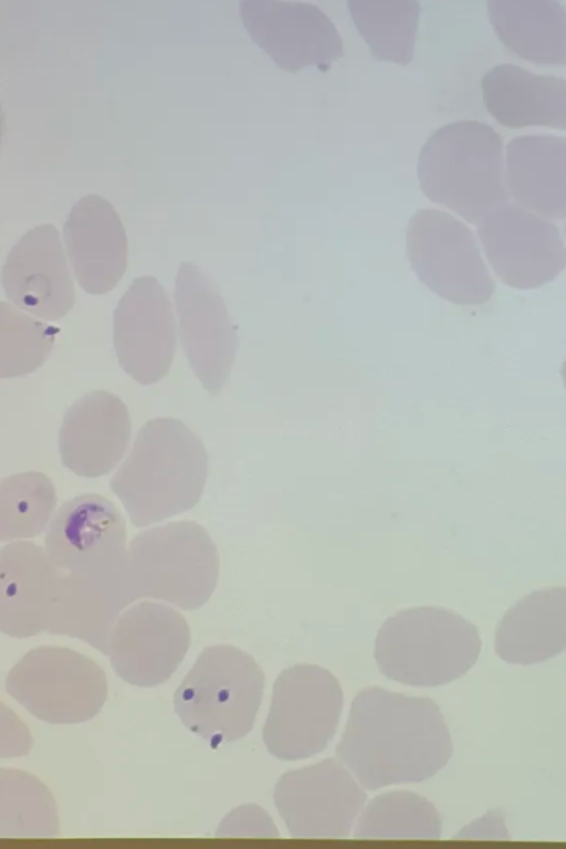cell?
<instances>
[{"label":"cell","instance_id":"6da1fadb","mask_svg":"<svg viewBox=\"0 0 566 849\" xmlns=\"http://www.w3.org/2000/svg\"><path fill=\"white\" fill-rule=\"evenodd\" d=\"M452 752L443 715L431 699L379 686L355 696L336 746L337 758L369 790L428 779Z\"/></svg>","mask_w":566,"mask_h":849},{"label":"cell","instance_id":"7a4b0ae2","mask_svg":"<svg viewBox=\"0 0 566 849\" xmlns=\"http://www.w3.org/2000/svg\"><path fill=\"white\" fill-rule=\"evenodd\" d=\"M208 476L201 439L175 418H156L138 431L109 482L130 522L144 527L195 507Z\"/></svg>","mask_w":566,"mask_h":849},{"label":"cell","instance_id":"3957f363","mask_svg":"<svg viewBox=\"0 0 566 849\" xmlns=\"http://www.w3.org/2000/svg\"><path fill=\"white\" fill-rule=\"evenodd\" d=\"M417 168L426 197L472 224L509 200L503 143L485 123L458 120L438 128L423 144Z\"/></svg>","mask_w":566,"mask_h":849},{"label":"cell","instance_id":"277c9868","mask_svg":"<svg viewBox=\"0 0 566 849\" xmlns=\"http://www.w3.org/2000/svg\"><path fill=\"white\" fill-rule=\"evenodd\" d=\"M480 651L481 639L474 625L452 610L420 606L386 619L377 632L374 653L388 679L434 686L462 677Z\"/></svg>","mask_w":566,"mask_h":849},{"label":"cell","instance_id":"5b68a950","mask_svg":"<svg viewBox=\"0 0 566 849\" xmlns=\"http://www.w3.org/2000/svg\"><path fill=\"white\" fill-rule=\"evenodd\" d=\"M218 575L217 547L192 521L140 532L127 547L124 581L132 602L150 598L195 610L211 597Z\"/></svg>","mask_w":566,"mask_h":849},{"label":"cell","instance_id":"8992f818","mask_svg":"<svg viewBox=\"0 0 566 849\" xmlns=\"http://www.w3.org/2000/svg\"><path fill=\"white\" fill-rule=\"evenodd\" d=\"M264 674L245 651L229 644L203 649L174 694L182 724L217 746L239 740L253 726Z\"/></svg>","mask_w":566,"mask_h":849},{"label":"cell","instance_id":"52a82bcc","mask_svg":"<svg viewBox=\"0 0 566 849\" xmlns=\"http://www.w3.org/2000/svg\"><path fill=\"white\" fill-rule=\"evenodd\" d=\"M6 691L36 719L77 724L96 716L107 698L104 671L69 648L42 646L9 671Z\"/></svg>","mask_w":566,"mask_h":849},{"label":"cell","instance_id":"ba28073f","mask_svg":"<svg viewBox=\"0 0 566 849\" xmlns=\"http://www.w3.org/2000/svg\"><path fill=\"white\" fill-rule=\"evenodd\" d=\"M406 252L418 279L449 302L476 306L494 294L473 232L448 212L418 210L407 227Z\"/></svg>","mask_w":566,"mask_h":849},{"label":"cell","instance_id":"9c48e42d","mask_svg":"<svg viewBox=\"0 0 566 849\" xmlns=\"http://www.w3.org/2000/svg\"><path fill=\"white\" fill-rule=\"evenodd\" d=\"M342 706L340 685L326 669L296 664L283 670L263 727L268 751L284 761L319 753L335 734Z\"/></svg>","mask_w":566,"mask_h":849},{"label":"cell","instance_id":"30bf717a","mask_svg":"<svg viewBox=\"0 0 566 849\" xmlns=\"http://www.w3.org/2000/svg\"><path fill=\"white\" fill-rule=\"evenodd\" d=\"M366 794L337 758H326L285 773L274 803L294 838H346L364 808Z\"/></svg>","mask_w":566,"mask_h":849},{"label":"cell","instance_id":"8fae6325","mask_svg":"<svg viewBox=\"0 0 566 849\" xmlns=\"http://www.w3.org/2000/svg\"><path fill=\"white\" fill-rule=\"evenodd\" d=\"M45 551L61 572L106 578L124 573L126 524L108 499L85 493L66 501L51 520Z\"/></svg>","mask_w":566,"mask_h":849},{"label":"cell","instance_id":"7c38bea8","mask_svg":"<svg viewBox=\"0 0 566 849\" xmlns=\"http://www.w3.org/2000/svg\"><path fill=\"white\" fill-rule=\"evenodd\" d=\"M486 259L502 283L537 289L566 268V245L556 224L514 203H504L478 224Z\"/></svg>","mask_w":566,"mask_h":849},{"label":"cell","instance_id":"4fadbf2b","mask_svg":"<svg viewBox=\"0 0 566 849\" xmlns=\"http://www.w3.org/2000/svg\"><path fill=\"white\" fill-rule=\"evenodd\" d=\"M190 642L189 625L179 611L144 600L119 615L111 631L106 656L120 679L150 688L171 677Z\"/></svg>","mask_w":566,"mask_h":849},{"label":"cell","instance_id":"5bb4252c","mask_svg":"<svg viewBox=\"0 0 566 849\" xmlns=\"http://www.w3.org/2000/svg\"><path fill=\"white\" fill-rule=\"evenodd\" d=\"M239 12L251 39L285 71L306 66L327 71L344 53L339 32L315 4L242 0Z\"/></svg>","mask_w":566,"mask_h":849},{"label":"cell","instance_id":"9a60e30c","mask_svg":"<svg viewBox=\"0 0 566 849\" xmlns=\"http://www.w3.org/2000/svg\"><path fill=\"white\" fill-rule=\"evenodd\" d=\"M175 297L180 340L189 365L210 394H218L234 360L238 336L212 280L196 264L179 265Z\"/></svg>","mask_w":566,"mask_h":849},{"label":"cell","instance_id":"2e32d148","mask_svg":"<svg viewBox=\"0 0 566 849\" xmlns=\"http://www.w3.org/2000/svg\"><path fill=\"white\" fill-rule=\"evenodd\" d=\"M113 340L119 365L139 384H155L168 374L176 324L166 290L155 277H136L122 296L114 311Z\"/></svg>","mask_w":566,"mask_h":849},{"label":"cell","instance_id":"e0dca14e","mask_svg":"<svg viewBox=\"0 0 566 849\" xmlns=\"http://www.w3.org/2000/svg\"><path fill=\"white\" fill-rule=\"evenodd\" d=\"M2 286L9 301L38 317L54 321L72 310L75 290L55 227L21 237L3 264Z\"/></svg>","mask_w":566,"mask_h":849},{"label":"cell","instance_id":"ac0fdd59","mask_svg":"<svg viewBox=\"0 0 566 849\" xmlns=\"http://www.w3.org/2000/svg\"><path fill=\"white\" fill-rule=\"evenodd\" d=\"M132 422L126 405L106 390H93L65 412L59 431L63 465L83 478L108 474L125 454Z\"/></svg>","mask_w":566,"mask_h":849},{"label":"cell","instance_id":"d6986e66","mask_svg":"<svg viewBox=\"0 0 566 849\" xmlns=\"http://www.w3.org/2000/svg\"><path fill=\"white\" fill-rule=\"evenodd\" d=\"M67 255L84 291L104 294L113 290L127 266V238L113 206L97 195L81 198L63 227Z\"/></svg>","mask_w":566,"mask_h":849},{"label":"cell","instance_id":"ffe728a7","mask_svg":"<svg viewBox=\"0 0 566 849\" xmlns=\"http://www.w3.org/2000/svg\"><path fill=\"white\" fill-rule=\"evenodd\" d=\"M59 573L45 548L13 542L0 552V630L15 638L46 631Z\"/></svg>","mask_w":566,"mask_h":849},{"label":"cell","instance_id":"44dd1931","mask_svg":"<svg viewBox=\"0 0 566 849\" xmlns=\"http://www.w3.org/2000/svg\"><path fill=\"white\" fill-rule=\"evenodd\" d=\"M488 112L503 126L566 129V78L499 64L482 76Z\"/></svg>","mask_w":566,"mask_h":849},{"label":"cell","instance_id":"7402d4cb","mask_svg":"<svg viewBox=\"0 0 566 849\" xmlns=\"http://www.w3.org/2000/svg\"><path fill=\"white\" fill-rule=\"evenodd\" d=\"M505 179L521 207L546 219H566V137L513 138L506 146Z\"/></svg>","mask_w":566,"mask_h":849},{"label":"cell","instance_id":"603a6c76","mask_svg":"<svg viewBox=\"0 0 566 849\" xmlns=\"http://www.w3.org/2000/svg\"><path fill=\"white\" fill-rule=\"evenodd\" d=\"M497 656L514 664L548 660L566 649V586L535 590L510 607L496 626Z\"/></svg>","mask_w":566,"mask_h":849},{"label":"cell","instance_id":"cb8c5ba5","mask_svg":"<svg viewBox=\"0 0 566 849\" xmlns=\"http://www.w3.org/2000/svg\"><path fill=\"white\" fill-rule=\"evenodd\" d=\"M490 22L502 43L535 64L566 65V9L554 0H490Z\"/></svg>","mask_w":566,"mask_h":849},{"label":"cell","instance_id":"d4e9b609","mask_svg":"<svg viewBox=\"0 0 566 849\" xmlns=\"http://www.w3.org/2000/svg\"><path fill=\"white\" fill-rule=\"evenodd\" d=\"M352 19L377 60L408 64L415 56L416 0H348Z\"/></svg>","mask_w":566,"mask_h":849},{"label":"cell","instance_id":"484cf974","mask_svg":"<svg viewBox=\"0 0 566 849\" xmlns=\"http://www.w3.org/2000/svg\"><path fill=\"white\" fill-rule=\"evenodd\" d=\"M441 817L423 796L390 792L377 796L363 809L354 837L358 839H439Z\"/></svg>","mask_w":566,"mask_h":849},{"label":"cell","instance_id":"4316f807","mask_svg":"<svg viewBox=\"0 0 566 849\" xmlns=\"http://www.w3.org/2000/svg\"><path fill=\"white\" fill-rule=\"evenodd\" d=\"M52 481L41 472H23L0 482V541L39 535L56 506Z\"/></svg>","mask_w":566,"mask_h":849},{"label":"cell","instance_id":"83f0119b","mask_svg":"<svg viewBox=\"0 0 566 849\" xmlns=\"http://www.w3.org/2000/svg\"><path fill=\"white\" fill-rule=\"evenodd\" d=\"M59 329L0 304V377H20L34 371L48 358Z\"/></svg>","mask_w":566,"mask_h":849},{"label":"cell","instance_id":"f1b7e54d","mask_svg":"<svg viewBox=\"0 0 566 849\" xmlns=\"http://www.w3.org/2000/svg\"><path fill=\"white\" fill-rule=\"evenodd\" d=\"M222 836L279 837L272 818L256 805H244L233 810L220 826Z\"/></svg>","mask_w":566,"mask_h":849},{"label":"cell","instance_id":"f546056e","mask_svg":"<svg viewBox=\"0 0 566 849\" xmlns=\"http://www.w3.org/2000/svg\"><path fill=\"white\" fill-rule=\"evenodd\" d=\"M560 376L562 380L564 382V386L566 387V359L564 360L562 367H560Z\"/></svg>","mask_w":566,"mask_h":849},{"label":"cell","instance_id":"4dcf8cb0","mask_svg":"<svg viewBox=\"0 0 566 849\" xmlns=\"http://www.w3.org/2000/svg\"><path fill=\"white\" fill-rule=\"evenodd\" d=\"M564 231H565V235H566V226H565V230Z\"/></svg>","mask_w":566,"mask_h":849}]
</instances>
